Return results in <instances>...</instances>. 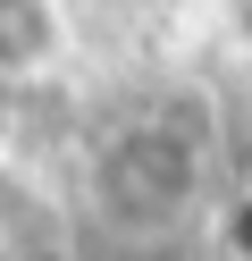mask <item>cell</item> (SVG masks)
Segmentation results:
<instances>
[{
	"mask_svg": "<svg viewBox=\"0 0 252 261\" xmlns=\"http://www.w3.org/2000/svg\"><path fill=\"white\" fill-rule=\"evenodd\" d=\"M76 59V17L67 0H0V85L25 93Z\"/></svg>",
	"mask_w": 252,
	"mask_h": 261,
	"instance_id": "obj_2",
	"label": "cell"
},
{
	"mask_svg": "<svg viewBox=\"0 0 252 261\" xmlns=\"http://www.w3.org/2000/svg\"><path fill=\"white\" fill-rule=\"evenodd\" d=\"M25 261H67V253H50V244H42V253H25Z\"/></svg>",
	"mask_w": 252,
	"mask_h": 261,
	"instance_id": "obj_4",
	"label": "cell"
},
{
	"mask_svg": "<svg viewBox=\"0 0 252 261\" xmlns=\"http://www.w3.org/2000/svg\"><path fill=\"white\" fill-rule=\"evenodd\" d=\"M9 126H17V93L0 85V143H9Z\"/></svg>",
	"mask_w": 252,
	"mask_h": 261,
	"instance_id": "obj_3",
	"label": "cell"
},
{
	"mask_svg": "<svg viewBox=\"0 0 252 261\" xmlns=\"http://www.w3.org/2000/svg\"><path fill=\"white\" fill-rule=\"evenodd\" d=\"M210 194V126L185 110H126L118 126H101V143L84 152V202L109 236L160 244Z\"/></svg>",
	"mask_w": 252,
	"mask_h": 261,
	"instance_id": "obj_1",
	"label": "cell"
}]
</instances>
